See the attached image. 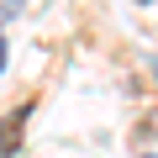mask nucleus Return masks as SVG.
<instances>
[{
    "label": "nucleus",
    "mask_w": 158,
    "mask_h": 158,
    "mask_svg": "<svg viewBox=\"0 0 158 158\" xmlns=\"http://www.w3.org/2000/svg\"><path fill=\"white\" fill-rule=\"evenodd\" d=\"M27 116H32V106H16L6 121H0V153H16L21 148V132H27Z\"/></svg>",
    "instance_id": "nucleus-1"
},
{
    "label": "nucleus",
    "mask_w": 158,
    "mask_h": 158,
    "mask_svg": "<svg viewBox=\"0 0 158 158\" xmlns=\"http://www.w3.org/2000/svg\"><path fill=\"white\" fill-rule=\"evenodd\" d=\"M0 74H6V37H0Z\"/></svg>",
    "instance_id": "nucleus-2"
}]
</instances>
